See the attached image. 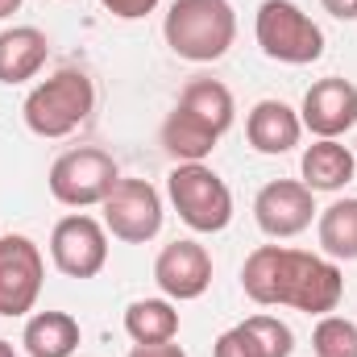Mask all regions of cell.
Returning <instances> with one entry per match:
<instances>
[{
    "label": "cell",
    "instance_id": "6da1fadb",
    "mask_svg": "<svg viewBox=\"0 0 357 357\" xmlns=\"http://www.w3.org/2000/svg\"><path fill=\"white\" fill-rule=\"evenodd\" d=\"M241 287L262 307H295L307 316L337 312L345 295V278L333 258L291 245H258L241 266Z\"/></svg>",
    "mask_w": 357,
    "mask_h": 357
},
{
    "label": "cell",
    "instance_id": "7a4b0ae2",
    "mask_svg": "<svg viewBox=\"0 0 357 357\" xmlns=\"http://www.w3.org/2000/svg\"><path fill=\"white\" fill-rule=\"evenodd\" d=\"M167 46L187 63H216L237 38V13L229 0H175L162 21Z\"/></svg>",
    "mask_w": 357,
    "mask_h": 357
},
{
    "label": "cell",
    "instance_id": "3957f363",
    "mask_svg": "<svg viewBox=\"0 0 357 357\" xmlns=\"http://www.w3.org/2000/svg\"><path fill=\"white\" fill-rule=\"evenodd\" d=\"M96 108V84L91 75L67 67V71H54L50 79H42L38 88L25 96V125L29 133L38 137H67L75 133Z\"/></svg>",
    "mask_w": 357,
    "mask_h": 357
},
{
    "label": "cell",
    "instance_id": "277c9868",
    "mask_svg": "<svg viewBox=\"0 0 357 357\" xmlns=\"http://www.w3.org/2000/svg\"><path fill=\"white\" fill-rule=\"evenodd\" d=\"M262 54L287 67H307L324 54V29L295 0H262L254 17Z\"/></svg>",
    "mask_w": 357,
    "mask_h": 357
},
{
    "label": "cell",
    "instance_id": "5b68a950",
    "mask_svg": "<svg viewBox=\"0 0 357 357\" xmlns=\"http://www.w3.org/2000/svg\"><path fill=\"white\" fill-rule=\"evenodd\" d=\"M167 195L178 220L195 233H220L233 220V191L229 183L204 162H178L167 175Z\"/></svg>",
    "mask_w": 357,
    "mask_h": 357
},
{
    "label": "cell",
    "instance_id": "8992f818",
    "mask_svg": "<svg viewBox=\"0 0 357 357\" xmlns=\"http://www.w3.org/2000/svg\"><path fill=\"white\" fill-rule=\"evenodd\" d=\"M116 162L108 150H96V146H79V150H67L63 158H54L50 167V195L67 208H91V204H104V195L116 187Z\"/></svg>",
    "mask_w": 357,
    "mask_h": 357
},
{
    "label": "cell",
    "instance_id": "52a82bcc",
    "mask_svg": "<svg viewBox=\"0 0 357 357\" xmlns=\"http://www.w3.org/2000/svg\"><path fill=\"white\" fill-rule=\"evenodd\" d=\"M104 229L116 241L146 245L162 229V195L146 178H116V187L104 195Z\"/></svg>",
    "mask_w": 357,
    "mask_h": 357
},
{
    "label": "cell",
    "instance_id": "ba28073f",
    "mask_svg": "<svg viewBox=\"0 0 357 357\" xmlns=\"http://www.w3.org/2000/svg\"><path fill=\"white\" fill-rule=\"evenodd\" d=\"M42 282H46L42 250L21 233H4L0 237V316L13 320V316L33 312Z\"/></svg>",
    "mask_w": 357,
    "mask_h": 357
},
{
    "label": "cell",
    "instance_id": "9c48e42d",
    "mask_svg": "<svg viewBox=\"0 0 357 357\" xmlns=\"http://www.w3.org/2000/svg\"><path fill=\"white\" fill-rule=\"evenodd\" d=\"M50 258L67 278H96L108 262V229L84 212L63 216L50 233Z\"/></svg>",
    "mask_w": 357,
    "mask_h": 357
},
{
    "label": "cell",
    "instance_id": "30bf717a",
    "mask_svg": "<svg viewBox=\"0 0 357 357\" xmlns=\"http://www.w3.org/2000/svg\"><path fill=\"white\" fill-rule=\"evenodd\" d=\"M312 216H316V191L303 178H274L254 199V220L274 241L299 237L312 225Z\"/></svg>",
    "mask_w": 357,
    "mask_h": 357
},
{
    "label": "cell",
    "instance_id": "8fae6325",
    "mask_svg": "<svg viewBox=\"0 0 357 357\" xmlns=\"http://www.w3.org/2000/svg\"><path fill=\"white\" fill-rule=\"evenodd\" d=\"M299 121L303 129H312L316 137H341L357 125V88L341 75L316 79L303 104H299Z\"/></svg>",
    "mask_w": 357,
    "mask_h": 357
},
{
    "label": "cell",
    "instance_id": "7c38bea8",
    "mask_svg": "<svg viewBox=\"0 0 357 357\" xmlns=\"http://www.w3.org/2000/svg\"><path fill=\"white\" fill-rule=\"evenodd\" d=\"M154 282L167 299H199L212 287V258L199 241H171L154 262Z\"/></svg>",
    "mask_w": 357,
    "mask_h": 357
},
{
    "label": "cell",
    "instance_id": "4fadbf2b",
    "mask_svg": "<svg viewBox=\"0 0 357 357\" xmlns=\"http://www.w3.org/2000/svg\"><path fill=\"white\" fill-rule=\"evenodd\" d=\"M295 333L278 316H250L216 337L212 357H291Z\"/></svg>",
    "mask_w": 357,
    "mask_h": 357
},
{
    "label": "cell",
    "instance_id": "5bb4252c",
    "mask_svg": "<svg viewBox=\"0 0 357 357\" xmlns=\"http://www.w3.org/2000/svg\"><path fill=\"white\" fill-rule=\"evenodd\" d=\"M245 137L258 154H287L303 137V121L282 100H258L245 116Z\"/></svg>",
    "mask_w": 357,
    "mask_h": 357
},
{
    "label": "cell",
    "instance_id": "9a60e30c",
    "mask_svg": "<svg viewBox=\"0 0 357 357\" xmlns=\"http://www.w3.org/2000/svg\"><path fill=\"white\" fill-rule=\"evenodd\" d=\"M50 42L38 25H8L0 29V84H25L46 67Z\"/></svg>",
    "mask_w": 357,
    "mask_h": 357
},
{
    "label": "cell",
    "instance_id": "2e32d148",
    "mask_svg": "<svg viewBox=\"0 0 357 357\" xmlns=\"http://www.w3.org/2000/svg\"><path fill=\"white\" fill-rule=\"evenodd\" d=\"M187 116H195L204 129H212L216 137L220 133H229L233 129V121H237V104H233V91L225 88L220 79H208V75H199V79H187V88L178 91V104Z\"/></svg>",
    "mask_w": 357,
    "mask_h": 357
},
{
    "label": "cell",
    "instance_id": "e0dca14e",
    "mask_svg": "<svg viewBox=\"0 0 357 357\" xmlns=\"http://www.w3.org/2000/svg\"><path fill=\"white\" fill-rule=\"evenodd\" d=\"M299 171H303V183L312 191H341L349 187V178L357 171V158L349 146H341L337 137H320L303 150L299 158Z\"/></svg>",
    "mask_w": 357,
    "mask_h": 357
},
{
    "label": "cell",
    "instance_id": "ac0fdd59",
    "mask_svg": "<svg viewBox=\"0 0 357 357\" xmlns=\"http://www.w3.org/2000/svg\"><path fill=\"white\" fill-rule=\"evenodd\" d=\"M79 320L67 312H38L25 320L21 345L29 357H71L79 349Z\"/></svg>",
    "mask_w": 357,
    "mask_h": 357
},
{
    "label": "cell",
    "instance_id": "d6986e66",
    "mask_svg": "<svg viewBox=\"0 0 357 357\" xmlns=\"http://www.w3.org/2000/svg\"><path fill=\"white\" fill-rule=\"evenodd\" d=\"M125 333L133 345H162L178 337V312L171 299H133L125 307Z\"/></svg>",
    "mask_w": 357,
    "mask_h": 357
},
{
    "label": "cell",
    "instance_id": "ffe728a7",
    "mask_svg": "<svg viewBox=\"0 0 357 357\" xmlns=\"http://www.w3.org/2000/svg\"><path fill=\"white\" fill-rule=\"evenodd\" d=\"M316 233H320V250L333 262H357V195L328 204L320 212Z\"/></svg>",
    "mask_w": 357,
    "mask_h": 357
},
{
    "label": "cell",
    "instance_id": "44dd1931",
    "mask_svg": "<svg viewBox=\"0 0 357 357\" xmlns=\"http://www.w3.org/2000/svg\"><path fill=\"white\" fill-rule=\"evenodd\" d=\"M216 133L204 129L195 116H187L183 108H171V116L162 121V150L175 158V162H204L212 150H216Z\"/></svg>",
    "mask_w": 357,
    "mask_h": 357
},
{
    "label": "cell",
    "instance_id": "7402d4cb",
    "mask_svg": "<svg viewBox=\"0 0 357 357\" xmlns=\"http://www.w3.org/2000/svg\"><path fill=\"white\" fill-rule=\"evenodd\" d=\"M312 349L316 357H357V324L345 316H320L316 333H312Z\"/></svg>",
    "mask_w": 357,
    "mask_h": 357
},
{
    "label": "cell",
    "instance_id": "603a6c76",
    "mask_svg": "<svg viewBox=\"0 0 357 357\" xmlns=\"http://www.w3.org/2000/svg\"><path fill=\"white\" fill-rule=\"evenodd\" d=\"M112 17H121V21H137V17H150L162 0H100Z\"/></svg>",
    "mask_w": 357,
    "mask_h": 357
},
{
    "label": "cell",
    "instance_id": "cb8c5ba5",
    "mask_svg": "<svg viewBox=\"0 0 357 357\" xmlns=\"http://www.w3.org/2000/svg\"><path fill=\"white\" fill-rule=\"evenodd\" d=\"M129 357H187V354L178 349L175 341H162V345H133Z\"/></svg>",
    "mask_w": 357,
    "mask_h": 357
},
{
    "label": "cell",
    "instance_id": "d4e9b609",
    "mask_svg": "<svg viewBox=\"0 0 357 357\" xmlns=\"http://www.w3.org/2000/svg\"><path fill=\"white\" fill-rule=\"evenodd\" d=\"M324 13H333L337 21H357V0H320Z\"/></svg>",
    "mask_w": 357,
    "mask_h": 357
},
{
    "label": "cell",
    "instance_id": "484cf974",
    "mask_svg": "<svg viewBox=\"0 0 357 357\" xmlns=\"http://www.w3.org/2000/svg\"><path fill=\"white\" fill-rule=\"evenodd\" d=\"M17 8H21V0H0V21H4V17H13Z\"/></svg>",
    "mask_w": 357,
    "mask_h": 357
},
{
    "label": "cell",
    "instance_id": "4316f807",
    "mask_svg": "<svg viewBox=\"0 0 357 357\" xmlns=\"http://www.w3.org/2000/svg\"><path fill=\"white\" fill-rule=\"evenodd\" d=\"M0 357H17V349H13V341H4V337H0Z\"/></svg>",
    "mask_w": 357,
    "mask_h": 357
},
{
    "label": "cell",
    "instance_id": "83f0119b",
    "mask_svg": "<svg viewBox=\"0 0 357 357\" xmlns=\"http://www.w3.org/2000/svg\"><path fill=\"white\" fill-rule=\"evenodd\" d=\"M354 158H357V142H354Z\"/></svg>",
    "mask_w": 357,
    "mask_h": 357
}]
</instances>
